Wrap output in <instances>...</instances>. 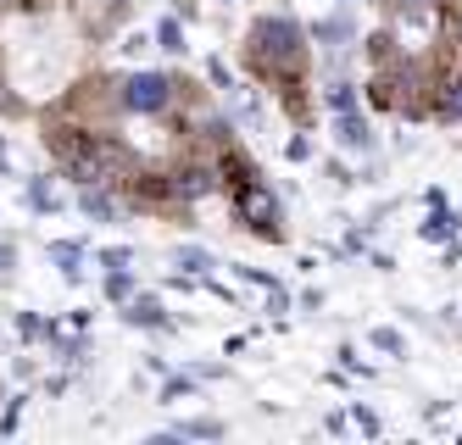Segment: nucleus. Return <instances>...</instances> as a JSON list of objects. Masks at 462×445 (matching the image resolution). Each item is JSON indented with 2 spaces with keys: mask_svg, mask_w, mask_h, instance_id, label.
Returning <instances> with one entry per match:
<instances>
[{
  "mask_svg": "<svg viewBox=\"0 0 462 445\" xmlns=\"http://www.w3.org/2000/svg\"><path fill=\"white\" fill-rule=\"evenodd\" d=\"M245 56H251V67L262 79L279 84L295 100V84H301V73H307V45H301V28H295L290 17H262L251 28V40H245Z\"/></svg>",
  "mask_w": 462,
  "mask_h": 445,
  "instance_id": "f257e3e1",
  "label": "nucleus"
},
{
  "mask_svg": "<svg viewBox=\"0 0 462 445\" xmlns=\"http://www.w3.org/2000/svg\"><path fill=\"white\" fill-rule=\"evenodd\" d=\"M51 145L61 156V167H68L73 184H106L112 167H117V145L112 140H95V134H51Z\"/></svg>",
  "mask_w": 462,
  "mask_h": 445,
  "instance_id": "f03ea898",
  "label": "nucleus"
},
{
  "mask_svg": "<svg viewBox=\"0 0 462 445\" xmlns=\"http://www.w3.org/2000/svg\"><path fill=\"white\" fill-rule=\"evenodd\" d=\"M168 100H173V84L162 79V73H134V79L123 84V107L128 112H162Z\"/></svg>",
  "mask_w": 462,
  "mask_h": 445,
  "instance_id": "7ed1b4c3",
  "label": "nucleus"
},
{
  "mask_svg": "<svg viewBox=\"0 0 462 445\" xmlns=\"http://www.w3.org/2000/svg\"><path fill=\"white\" fill-rule=\"evenodd\" d=\"M240 218H245L251 228H262V234H279V207H273V195L262 190L256 179L240 184Z\"/></svg>",
  "mask_w": 462,
  "mask_h": 445,
  "instance_id": "20e7f679",
  "label": "nucleus"
},
{
  "mask_svg": "<svg viewBox=\"0 0 462 445\" xmlns=\"http://www.w3.org/2000/svg\"><path fill=\"white\" fill-rule=\"evenodd\" d=\"M435 112L451 117V123H462V79H446V84L435 89Z\"/></svg>",
  "mask_w": 462,
  "mask_h": 445,
  "instance_id": "39448f33",
  "label": "nucleus"
},
{
  "mask_svg": "<svg viewBox=\"0 0 462 445\" xmlns=\"http://www.w3.org/2000/svg\"><path fill=\"white\" fill-rule=\"evenodd\" d=\"M51 256L61 262V273H68V279H79V262H84V251H79V246H51Z\"/></svg>",
  "mask_w": 462,
  "mask_h": 445,
  "instance_id": "423d86ee",
  "label": "nucleus"
},
{
  "mask_svg": "<svg viewBox=\"0 0 462 445\" xmlns=\"http://www.w3.org/2000/svg\"><path fill=\"white\" fill-rule=\"evenodd\" d=\"M28 200H34L40 212H51V207H56V195H51V184H45V179H34V190H28Z\"/></svg>",
  "mask_w": 462,
  "mask_h": 445,
  "instance_id": "0eeeda50",
  "label": "nucleus"
},
{
  "mask_svg": "<svg viewBox=\"0 0 462 445\" xmlns=\"http://www.w3.org/2000/svg\"><path fill=\"white\" fill-rule=\"evenodd\" d=\"M156 40L168 45V51H184V45H179V23H162V28H156Z\"/></svg>",
  "mask_w": 462,
  "mask_h": 445,
  "instance_id": "6e6552de",
  "label": "nucleus"
},
{
  "mask_svg": "<svg viewBox=\"0 0 462 445\" xmlns=\"http://www.w3.org/2000/svg\"><path fill=\"white\" fill-rule=\"evenodd\" d=\"M128 318H134V323H162V312H156L151 301H140V306H134V312H128Z\"/></svg>",
  "mask_w": 462,
  "mask_h": 445,
  "instance_id": "1a4fd4ad",
  "label": "nucleus"
},
{
  "mask_svg": "<svg viewBox=\"0 0 462 445\" xmlns=\"http://www.w3.org/2000/svg\"><path fill=\"white\" fill-rule=\"evenodd\" d=\"M84 207H89L95 218H112V200H106V195H84Z\"/></svg>",
  "mask_w": 462,
  "mask_h": 445,
  "instance_id": "9d476101",
  "label": "nucleus"
},
{
  "mask_svg": "<svg viewBox=\"0 0 462 445\" xmlns=\"http://www.w3.org/2000/svg\"><path fill=\"white\" fill-rule=\"evenodd\" d=\"M390 6H395V12H407V17H418L423 6H435V0H390Z\"/></svg>",
  "mask_w": 462,
  "mask_h": 445,
  "instance_id": "9b49d317",
  "label": "nucleus"
},
{
  "mask_svg": "<svg viewBox=\"0 0 462 445\" xmlns=\"http://www.w3.org/2000/svg\"><path fill=\"white\" fill-rule=\"evenodd\" d=\"M128 290H134V284H128L123 273H112V279H106V295H112V301H117V295H128Z\"/></svg>",
  "mask_w": 462,
  "mask_h": 445,
  "instance_id": "f8f14e48",
  "label": "nucleus"
},
{
  "mask_svg": "<svg viewBox=\"0 0 462 445\" xmlns=\"http://www.w3.org/2000/svg\"><path fill=\"white\" fill-rule=\"evenodd\" d=\"M0 6H6V0H0Z\"/></svg>",
  "mask_w": 462,
  "mask_h": 445,
  "instance_id": "ddd939ff",
  "label": "nucleus"
}]
</instances>
